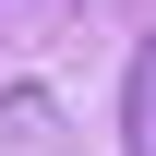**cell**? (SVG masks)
Returning <instances> with one entry per match:
<instances>
[{"instance_id": "1", "label": "cell", "mask_w": 156, "mask_h": 156, "mask_svg": "<svg viewBox=\"0 0 156 156\" xmlns=\"http://www.w3.org/2000/svg\"><path fill=\"white\" fill-rule=\"evenodd\" d=\"M120 156H156V36L132 48V72H120Z\"/></svg>"}]
</instances>
